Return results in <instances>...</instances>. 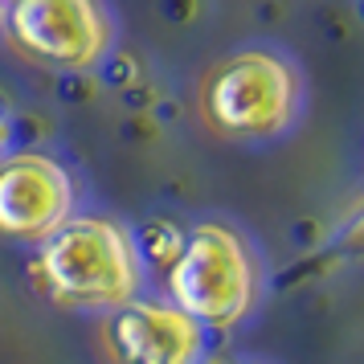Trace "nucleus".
Masks as SVG:
<instances>
[{"instance_id": "f257e3e1", "label": "nucleus", "mask_w": 364, "mask_h": 364, "mask_svg": "<svg viewBox=\"0 0 364 364\" xmlns=\"http://www.w3.org/2000/svg\"><path fill=\"white\" fill-rule=\"evenodd\" d=\"M29 279L50 303L115 311L139 291V254L111 217H70L37 246Z\"/></svg>"}, {"instance_id": "f03ea898", "label": "nucleus", "mask_w": 364, "mask_h": 364, "mask_svg": "<svg viewBox=\"0 0 364 364\" xmlns=\"http://www.w3.org/2000/svg\"><path fill=\"white\" fill-rule=\"evenodd\" d=\"M258 299V258L225 221H200L168 266V303L200 328H233Z\"/></svg>"}, {"instance_id": "7ed1b4c3", "label": "nucleus", "mask_w": 364, "mask_h": 364, "mask_svg": "<svg viewBox=\"0 0 364 364\" xmlns=\"http://www.w3.org/2000/svg\"><path fill=\"white\" fill-rule=\"evenodd\" d=\"M295 66L270 50H242L221 58L200 82V115L230 139H274L299 115Z\"/></svg>"}, {"instance_id": "20e7f679", "label": "nucleus", "mask_w": 364, "mask_h": 364, "mask_svg": "<svg viewBox=\"0 0 364 364\" xmlns=\"http://www.w3.org/2000/svg\"><path fill=\"white\" fill-rule=\"evenodd\" d=\"M4 29L25 58L53 70H86L111 50V17L90 0H17Z\"/></svg>"}, {"instance_id": "39448f33", "label": "nucleus", "mask_w": 364, "mask_h": 364, "mask_svg": "<svg viewBox=\"0 0 364 364\" xmlns=\"http://www.w3.org/2000/svg\"><path fill=\"white\" fill-rule=\"evenodd\" d=\"M74 217V181L53 156L21 151L0 164V233L46 242Z\"/></svg>"}, {"instance_id": "423d86ee", "label": "nucleus", "mask_w": 364, "mask_h": 364, "mask_svg": "<svg viewBox=\"0 0 364 364\" xmlns=\"http://www.w3.org/2000/svg\"><path fill=\"white\" fill-rule=\"evenodd\" d=\"M102 340L115 364H197L205 356V328L172 303L132 299L107 315Z\"/></svg>"}, {"instance_id": "0eeeda50", "label": "nucleus", "mask_w": 364, "mask_h": 364, "mask_svg": "<svg viewBox=\"0 0 364 364\" xmlns=\"http://www.w3.org/2000/svg\"><path fill=\"white\" fill-rule=\"evenodd\" d=\"M331 250L340 258H352V262H364V197L352 205V213L340 221V230L331 237Z\"/></svg>"}, {"instance_id": "6e6552de", "label": "nucleus", "mask_w": 364, "mask_h": 364, "mask_svg": "<svg viewBox=\"0 0 364 364\" xmlns=\"http://www.w3.org/2000/svg\"><path fill=\"white\" fill-rule=\"evenodd\" d=\"M9 139H13V127H9V119L0 115V156H4V148H9Z\"/></svg>"}, {"instance_id": "1a4fd4ad", "label": "nucleus", "mask_w": 364, "mask_h": 364, "mask_svg": "<svg viewBox=\"0 0 364 364\" xmlns=\"http://www.w3.org/2000/svg\"><path fill=\"white\" fill-rule=\"evenodd\" d=\"M4 21H9V9H4V4H0V25H4Z\"/></svg>"}]
</instances>
